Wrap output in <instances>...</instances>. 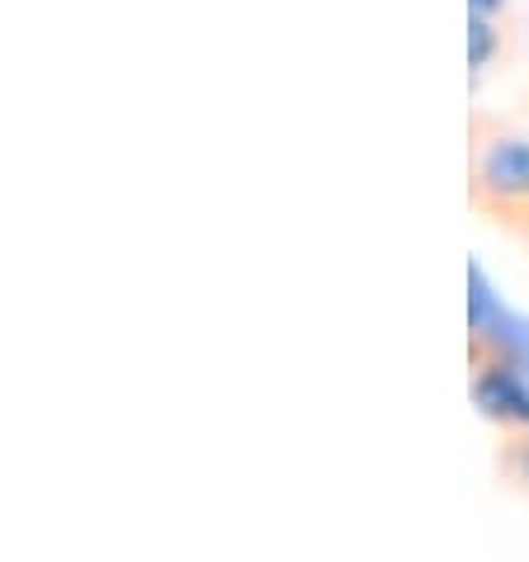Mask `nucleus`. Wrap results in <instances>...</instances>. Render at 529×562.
<instances>
[{
    "instance_id": "1",
    "label": "nucleus",
    "mask_w": 529,
    "mask_h": 562,
    "mask_svg": "<svg viewBox=\"0 0 529 562\" xmlns=\"http://www.w3.org/2000/svg\"><path fill=\"white\" fill-rule=\"evenodd\" d=\"M469 209L529 246V133L492 109L469 114Z\"/></svg>"
},
{
    "instance_id": "2",
    "label": "nucleus",
    "mask_w": 529,
    "mask_h": 562,
    "mask_svg": "<svg viewBox=\"0 0 529 562\" xmlns=\"http://www.w3.org/2000/svg\"><path fill=\"white\" fill-rule=\"evenodd\" d=\"M469 387H473V407L487 416L496 430H529V383H525L520 359L473 364Z\"/></svg>"
},
{
    "instance_id": "3",
    "label": "nucleus",
    "mask_w": 529,
    "mask_h": 562,
    "mask_svg": "<svg viewBox=\"0 0 529 562\" xmlns=\"http://www.w3.org/2000/svg\"><path fill=\"white\" fill-rule=\"evenodd\" d=\"M496 477H502V487L529 496V430H502V440H496Z\"/></svg>"
},
{
    "instance_id": "4",
    "label": "nucleus",
    "mask_w": 529,
    "mask_h": 562,
    "mask_svg": "<svg viewBox=\"0 0 529 562\" xmlns=\"http://www.w3.org/2000/svg\"><path fill=\"white\" fill-rule=\"evenodd\" d=\"M506 34H510L506 20L469 10V57H473V76L487 71L496 57H506V48H502V38H506Z\"/></svg>"
},
{
    "instance_id": "5",
    "label": "nucleus",
    "mask_w": 529,
    "mask_h": 562,
    "mask_svg": "<svg viewBox=\"0 0 529 562\" xmlns=\"http://www.w3.org/2000/svg\"><path fill=\"white\" fill-rule=\"evenodd\" d=\"M469 10H477V14H496V20H506L510 0H469Z\"/></svg>"
},
{
    "instance_id": "6",
    "label": "nucleus",
    "mask_w": 529,
    "mask_h": 562,
    "mask_svg": "<svg viewBox=\"0 0 529 562\" xmlns=\"http://www.w3.org/2000/svg\"><path fill=\"white\" fill-rule=\"evenodd\" d=\"M520 114H525V123H529V86H525V95H520Z\"/></svg>"
},
{
    "instance_id": "7",
    "label": "nucleus",
    "mask_w": 529,
    "mask_h": 562,
    "mask_svg": "<svg viewBox=\"0 0 529 562\" xmlns=\"http://www.w3.org/2000/svg\"><path fill=\"white\" fill-rule=\"evenodd\" d=\"M525 251H529V246H525Z\"/></svg>"
}]
</instances>
